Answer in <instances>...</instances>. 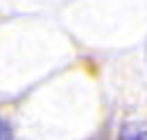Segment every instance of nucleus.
<instances>
[{"label":"nucleus","instance_id":"f257e3e1","mask_svg":"<svg viewBox=\"0 0 147 140\" xmlns=\"http://www.w3.org/2000/svg\"><path fill=\"white\" fill-rule=\"evenodd\" d=\"M120 140H147V131L138 124H125L120 131Z\"/></svg>","mask_w":147,"mask_h":140},{"label":"nucleus","instance_id":"f03ea898","mask_svg":"<svg viewBox=\"0 0 147 140\" xmlns=\"http://www.w3.org/2000/svg\"><path fill=\"white\" fill-rule=\"evenodd\" d=\"M0 136H2V129H0Z\"/></svg>","mask_w":147,"mask_h":140}]
</instances>
